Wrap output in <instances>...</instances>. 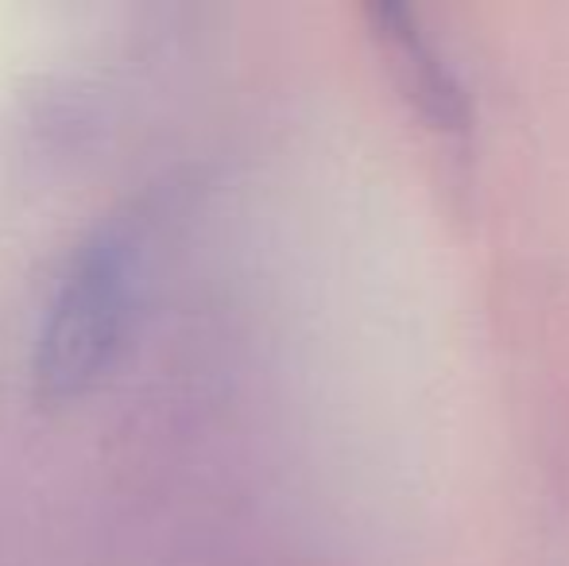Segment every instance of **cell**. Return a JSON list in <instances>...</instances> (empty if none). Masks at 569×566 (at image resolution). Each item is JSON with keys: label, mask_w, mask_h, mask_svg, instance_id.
I'll list each match as a JSON object with an SVG mask.
<instances>
[{"label": "cell", "mask_w": 569, "mask_h": 566, "mask_svg": "<svg viewBox=\"0 0 569 566\" xmlns=\"http://www.w3.org/2000/svg\"><path fill=\"white\" fill-rule=\"evenodd\" d=\"M136 241L128 226L93 229L70 257L36 334V393L43 400L78 396L113 357L132 315Z\"/></svg>", "instance_id": "cell-1"}, {"label": "cell", "mask_w": 569, "mask_h": 566, "mask_svg": "<svg viewBox=\"0 0 569 566\" xmlns=\"http://www.w3.org/2000/svg\"><path fill=\"white\" fill-rule=\"evenodd\" d=\"M372 12H376V20H380L383 36L396 39L399 54H403L407 70H411V90L427 101L430 113H435L438 121H461V117H465L461 90H457L450 70L435 59V51H430V47L419 39L415 16L407 12L403 4H376Z\"/></svg>", "instance_id": "cell-2"}]
</instances>
